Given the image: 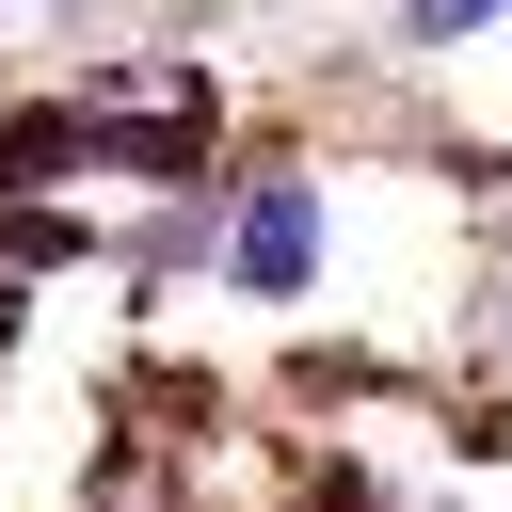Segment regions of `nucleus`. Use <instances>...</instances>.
<instances>
[{
	"label": "nucleus",
	"instance_id": "f257e3e1",
	"mask_svg": "<svg viewBox=\"0 0 512 512\" xmlns=\"http://www.w3.org/2000/svg\"><path fill=\"white\" fill-rule=\"evenodd\" d=\"M336 272H352V208H336V176H320L304 144H256V160H224L208 288H224V304H256V320H304Z\"/></svg>",
	"mask_w": 512,
	"mask_h": 512
},
{
	"label": "nucleus",
	"instance_id": "f03ea898",
	"mask_svg": "<svg viewBox=\"0 0 512 512\" xmlns=\"http://www.w3.org/2000/svg\"><path fill=\"white\" fill-rule=\"evenodd\" d=\"M448 352L512 400V224H480V256H464V288H448Z\"/></svg>",
	"mask_w": 512,
	"mask_h": 512
},
{
	"label": "nucleus",
	"instance_id": "7ed1b4c3",
	"mask_svg": "<svg viewBox=\"0 0 512 512\" xmlns=\"http://www.w3.org/2000/svg\"><path fill=\"white\" fill-rule=\"evenodd\" d=\"M0 16L64 32L80 64H96V48H176V32H192V0H0Z\"/></svg>",
	"mask_w": 512,
	"mask_h": 512
},
{
	"label": "nucleus",
	"instance_id": "20e7f679",
	"mask_svg": "<svg viewBox=\"0 0 512 512\" xmlns=\"http://www.w3.org/2000/svg\"><path fill=\"white\" fill-rule=\"evenodd\" d=\"M512 0H384V64H448V48H496Z\"/></svg>",
	"mask_w": 512,
	"mask_h": 512
}]
</instances>
